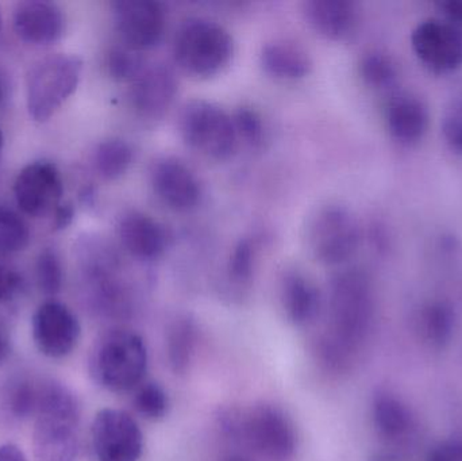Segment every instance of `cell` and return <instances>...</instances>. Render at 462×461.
I'll return each instance as SVG.
<instances>
[{"label":"cell","instance_id":"cell-29","mask_svg":"<svg viewBox=\"0 0 462 461\" xmlns=\"http://www.w3.org/2000/svg\"><path fill=\"white\" fill-rule=\"evenodd\" d=\"M134 406L141 416L151 421H159L170 410V397L159 383L149 382L138 389Z\"/></svg>","mask_w":462,"mask_h":461},{"label":"cell","instance_id":"cell-33","mask_svg":"<svg viewBox=\"0 0 462 461\" xmlns=\"http://www.w3.org/2000/svg\"><path fill=\"white\" fill-rule=\"evenodd\" d=\"M255 248L249 238H244L233 249L229 262L230 278L236 283H245L254 271Z\"/></svg>","mask_w":462,"mask_h":461},{"label":"cell","instance_id":"cell-5","mask_svg":"<svg viewBox=\"0 0 462 461\" xmlns=\"http://www.w3.org/2000/svg\"><path fill=\"white\" fill-rule=\"evenodd\" d=\"M331 321L336 346L352 348L368 332L374 316L371 281L358 270L338 273L331 281Z\"/></svg>","mask_w":462,"mask_h":461},{"label":"cell","instance_id":"cell-34","mask_svg":"<svg viewBox=\"0 0 462 461\" xmlns=\"http://www.w3.org/2000/svg\"><path fill=\"white\" fill-rule=\"evenodd\" d=\"M442 137L453 153L462 156V108L452 103L441 122Z\"/></svg>","mask_w":462,"mask_h":461},{"label":"cell","instance_id":"cell-43","mask_svg":"<svg viewBox=\"0 0 462 461\" xmlns=\"http://www.w3.org/2000/svg\"><path fill=\"white\" fill-rule=\"evenodd\" d=\"M456 105L460 106L462 108V92L460 94V97H457V99L455 100Z\"/></svg>","mask_w":462,"mask_h":461},{"label":"cell","instance_id":"cell-2","mask_svg":"<svg viewBox=\"0 0 462 461\" xmlns=\"http://www.w3.org/2000/svg\"><path fill=\"white\" fill-rule=\"evenodd\" d=\"M92 381L110 392H127L143 383L148 371V348L134 330L116 327L103 333L88 359Z\"/></svg>","mask_w":462,"mask_h":461},{"label":"cell","instance_id":"cell-4","mask_svg":"<svg viewBox=\"0 0 462 461\" xmlns=\"http://www.w3.org/2000/svg\"><path fill=\"white\" fill-rule=\"evenodd\" d=\"M83 60L57 53L38 60L27 75V110L35 122H46L78 88Z\"/></svg>","mask_w":462,"mask_h":461},{"label":"cell","instance_id":"cell-11","mask_svg":"<svg viewBox=\"0 0 462 461\" xmlns=\"http://www.w3.org/2000/svg\"><path fill=\"white\" fill-rule=\"evenodd\" d=\"M80 336V322L67 305L46 300L38 306L32 318V337L41 355L64 359L75 351Z\"/></svg>","mask_w":462,"mask_h":461},{"label":"cell","instance_id":"cell-18","mask_svg":"<svg viewBox=\"0 0 462 461\" xmlns=\"http://www.w3.org/2000/svg\"><path fill=\"white\" fill-rule=\"evenodd\" d=\"M118 237L126 252L143 262L159 259L170 241L165 227L140 211H130L122 217L118 225Z\"/></svg>","mask_w":462,"mask_h":461},{"label":"cell","instance_id":"cell-13","mask_svg":"<svg viewBox=\"0 0 462 461\" xmlns=\"http://www.w3.org/2000/svg\"><path fill=\"white\" fill-rule=\"evenodd\" d=\"M16 205L30 217L53 214L62 203L64 183L59 168L51 161L26 165L14 184Z\"/></svg>","mask_w":462,"mask_h":461},{"label":"cell","instance_id":"cell-45","mask_svg":"<svg viewBox=\"0 0 462 461\" xmlns=\"http://www.w3.org/2000/svg\"><path fill=\"white\" fill-rule=\"evenodd\" d=\"M0 27H2V15H0Z\"/></svg>","mask_w":462,"mask_h":461},{"label":"cell","instance_id":"cell-42","mask_svg":"<svg viewBox=\"0 0 462 461\" xmlns=\"http://www.w3.org/2000/svg\"><path fill=\"white\" fill-rule=\"evenodd\" d=\"M3 143H5V138H3L2 129H0V153H2Z\"/></svg>","mask_w":462,"mask_h":461},{"label":"cell","instance_id":"cell-26","mask_svg":"<svg viewBox=\"0 0 462 461\" xmlns=\"http://www.w3.org/2000/svg\"><path fill=\"white\" fill-rule=\"evenodd\" d=\"M194 348V324L187 318L179 319L172 325L168 336V356L176 373H186L191 363Z\"/></svg>","mask_w":462,"mask_h":461},{"label":"cell","instance_id":"cell-19","mask_svg":"<svg viewBox=\"0 0 462 461\" xmlns=\"http://www.w3.org/2000/svg\"><path fill=\"white\" fill-rule=\"evenodd\" d=\"M303 13L318 34L337 42L352 38L360 24L357 5L349 0H310Z\"/></svg>","mask_w":462,"mask_h":461},{"label":"cell","instance_id":"cell-14","mask_svg":"<svg viewBox=\"0 0 462 461\" xmlns=\"http://www.w3.org/2000/svg\"><path fill=\"white\" fill-rule=\"evenodd\" d=\"M154 194L171 210L187 213L202 199V187L195 173L175 157L157 160L151 170Z\"/></svg>","mask_w":462,"mask_h":461},{"label":"cell","instance_id":"cell-41","mask_svg":"<svg viewBox=\"0 0 462 461\" xmlns=\"http://www.w3.org/2000/svg\"><path fill=\"white\" fill-rule=\"evenodd\" d=\"M5 83H3L2 78H0V102H2L3 99H5Z\"/></svg>","mask_w":462,"mask_h":461},{"label":"cell","instance_id":"cell-8","mask_svg":"<svg viewBox=\"0 0 462 461\" xmlns=\"http://www.w3.org/2000/svg\"><path fill=\"white\" fill-rule=\"evenodd\" d=\"M309 243L318 262L326 265L342 264L352 259L360 246V224L349 208L326 206L312 218Z\"/></svg>","mask_w":462,"mask_h":461},{"label":"cell","instance_id":"cell-9","mask_svg":"<svg viewBox=\"0 0 462 461\" xmlns=\"http://www.w3.org/2000/svg\"><path fill=\"white\" fill-rule=\"evenodd\" d=\"M91 438L99 461H138L143 455V430L125 410L106 408L97 411Z\"/></svg>","mask_w":462,"mask_h":461},{"label":"cell","instance_id":"cell-21","mask_svg":"<svg viewBox=\"0 0 462 461\" xmlns=\"http://www.w3.org/2000/svg\"><path fill=\"white\" fill-rule=\"evenodd\" d=\"M261 67L277 80H299L312 69L309 54L288 42H271L263 46L260 54Z\"/></svg>","mask_w":462,"mask_h":461},{"label":"cell","instance_id":"cell-1","mask_svg":"<svg viewBox=\"0 0 462 461\" xmlns=\"http://www.w3.org/2000/svg\"><path fill=\"white\" fill-rule=\"evenodd\" d=\"M80 403L67 386L49 382L40 387L32 451L37 461H75L79 454Z\"/></svg>","mask_w":462,"mask_h":461},{"label":"cell","instance_id":"cell-35","mask_svg":"<svg viewBox=\"0 0 462 461\" xmlns=\"http://www.w3.org/2000/svg\"><path fill=\"white\" fill-rule=\"evenodd\" d=\"M23 290V278L10 265L0 263V303L15 300Z\"/></svg>","mask_w":462,"mask_h":461},{"label":"cell","instance_id":"cell-27","mask_svg":"<svg viewBox=\"0 0 462 461\" xmlns=\"http://www.w3.org/2000/svg\"><path fill=\"white\" fill-rule=\"evenodd\" d=\"M30 241L29 225L13 208L0 206V254L23 251Z\"/></svg>","mask_w":462,"mask_h":461},{"label":"cell","instance_id":"cell-40","mask_svg":"<svg viewBox=\"0 0 462 461\" xmlns=\"http://www.w3.org/2000/svg\"><path fill=\"white\" fill-rule=\"evenodd\" d=\"M0 461H27V457L15 444H3L0 446Z\"/></svg>","mask_w":462,"mask_h":461},{"label":"cell","instance_id":"cell-15","mask_svg":"<svg viewBox=\"0 0 462 461\" xmlns=\"http://www.w3.org/2000/svg\"><path fill=\"white\" fill-rule=\"evenodd\" d=\"M179 83L175 72L164 64L146 65L130 83V102L146 118H160L175 102Z\"/></svg>","mask_w":462,"mask_h":461},{"label":"cell","instance_id":"cell-32","mask_svg":"<svg viewBox=\"0 0 462 461\" xmlns=\"http://www.w3.org/2000/svg\"><path fill=\"white\" fill-rule=\"evenodd\" d=\"M40 387L29 382H19L8 394V408L16 419H29L37 414Z\"/></svg>","mask_w":462,"mask_h":461},{"label":"cell","instance_id":"cell-7","mask_svg":"<svg viewBox=\"0 0 462 461\" xmlns=\"http://www.w3.org/2000/svg\"><path fill=\"white\" fill-rule=\"evenodd\" d=\"M179 132L189 148L214 160L229 159L238 143L233 116L203 99L186 103L179 116Z\"/></svg>","mask_w":462,"mask_h":461},{"label":"cell","instance_id":"cell-3","mask_svg":"<svg viewBox=\"0 0 462 461\" xmlns=\"http://www.w3.org/2000/svg\"><path fill=\"white\" fill-rule=\"evenodd\" d=\"M173 56L189 75L213 78L230 64L234 40L222 24L210 19L191 18L176 32Z\"/></svg>","mask_w":462,"mask_h":461},{"label":"cell","instance_id":"cell-36","mask_svg":"<svg viewBox=\"0 0 462 461\" xmlns=\"http://www.w3.org/2000/svg\"><path fill=\"white\" fill-rule=\"evenodd\" d=\"M428 461H462L461 441H448V443L439 444L429 455Z\"/></svg>","mask_w":462,"mask_h":461},{"label":"cell","instance_id":"cell-20","mask_svg":"<svg viewBox=\"0 0 462 461\" xmlns=\"http://www.w3.org/2000/svg\"><path fill=\"white\" fill-rule=\"evenodd\" d=\"M282 302L292 324H310L317 317L320 295L317 286L300 272H287L282 281Z\"/></svg>","mask_w":462,"mask_h":461},{"label":"cell","instance_id":"cell-44","mask_svg":"<svg viewBox=\"0 0 462 461\" xmlns=\"http://www.w3.org/2000/svg\"><path fill=\"white\" fill-rule=\"evenodd\" d=\"M226 461H245L244 459H238V457H234V459H229Z\"/></svg>","mask_w":462,"mask_h":461},{"label":"cell","instance_id":"cell-25","mask_svg":"<svg viewBox=\"0 0 462 461\" xmlns=\"http://www.w3.org/2000/svg\"><path fill=\"white\" fill-rule=\"evenodd\" d=\"M360 75L364 83L377 91H387L398 83V67L387 54L372 51L360 62Z\"/></svg>","mask_w":462,"mask_h":461},{"label":"cell","instance_id":"cell-6","mask_svg":"<svg viewBox=\"0 0 462 461\" xmlns=\"http://www.w3.org/2000/svg\"><path fill=\"white\" fill-rule=\"evenodd\" d=\"M227 428L241 436L263 459L290 461L295 455V427L276 406H254L242 414L229 416Z\"/></svg>","mask_w":462,"mask_h":461},{"label":"cell","instance_id":"cell-23","mask_svg":"<svg viewBox=\"0 0 462 461\" xmlns=\"http://www.w3.org/2000/svg\"><path fill=\"white\" fill-rule=\"evenodd\" d=\"M455 310L444 300H434L423 306L417 319L420 340L433 348H441L449 343L455 330Z\"/></svg>","mask_w":462,"mask_h":461},{"label":"cell","instance_id":"cell-10","mask_svg":"<svg viewBox=\"0 0 462 461\" xmlns=\"http://www.w3.org/2000/svg\"><path fill=\"white\" fill-rule=\"evenodd\" d=\"M411 48L423 67L437 75L462 67V30L442 18H429L415 26Z\"/></svg>","mask_w":462,"mask_h":461},{"label":"cell","instance_id":"cell-17","mask_svg":"<svg viewBox=\"0 0 462 461\" xmlns=\"http://www.w3.org/2000/svg\"><path fill=\"white\" fill-rule=\"evenodd\" d=\"M385 126L396 143L414 145L423 140L430 124L428 105L417 95L396 92L385 106Z\"/></svg>","mask_w":462,"mask_h":461},{"label":"cell","instance_id":"cell-30","mask_svg":"<svg viewBox=\"0 0 462 461\" xmlns=\"http://www.w3.org/2000/svg\"><path fill=\"white\" fill-rule=\"evenodd\" d=\"M37 283L41 291L48 297L59 294L64 281V270L61 260L53 249H45L41 252L35 265Z\"/></svg>","mask_w":462,"mask_h":461},{"label":"cell","instance_id":"cell-38","mask_svg":"<svg viewBox=\"0 0 462 461\" xmlns=\"http://www.w3.org/2000/svg\"><path fill=\"white\" fill-rule=\"evenodd\" d=\"M53 218L54 229L62 230L69 226L75 218V207L72 203H61L54 211Z\"/></svg>","mask_w":462,"mask_h":461},{"label":"cell","instance_id":"cell-12","mask_svg":"<svg viewBox=\"0 0 462 461\" xmlns=\"http://www.w3.org/2000/svg\"><path fill=\"white\" fill-rule=\"evenodd\" d=\"M114 22L122 45L137 51L162 42L167 29L164 7L154 0H121L113 5Z\"/></svg>","mask_w":462,"mask_h":461},{"label":"cell","instance_id":"cell-28","mask_svg":"<svg viewBox=\"0 0 462 461\" xmlns=\"http://www.w3.org/2000/svg\"><path fill=\"white\" fill-rule=\"evenodd\" d=\"M106 64L114 80L127 83H132L146 67L145 59L141 51L125 45L114 46L107 53Z\"/></svg>","mask_w":462,"mask_h":461},{"label":"cell","instance_id":"cell-37","mask_svg":"<svg viewBox=\"0 0 462 461\" xmlns=\"http://www.w3.org/2000/svg\"><path fill=\"white\" fill-rule=\"evenodd\" d=\"M437 8L442 14V19L462 30V0H441L437 3Z\"/></svg>","mask_w":462,"mask_h":461},{"label":"cell","instance_id":"cell-31","mask_svg":"<svg viewBox=\"0 0 462 461\" xmlns=\"http://www.w3.org/2000/svg\"><path fill=\"white\" fill-rule=\"evenodd\" d=\"M233 121L238 138H242L252 148L263 145L265 140V126L257 111L250 107L238 108L233 115Z\"/></svg>","mask_w":462,"mask_h":461},{"label":"cell","instance_id":"cell-24","mask_svg":"<svg viewBox=\"0 0 462 461\" xmlns=\"http://www.w3.org/2000/svg\"><path fill=\"white\" fill-rule=\"evenodd\" d=\"M134 153L132 146L121 138L103 141L95 151V167L106 180H116L129 171Z\"/></svg>","mask_w":462,"mask_h":461},{"label":"cell","instance_id":"cell-22","mask_svg":"<svg viewBox=\"0 0 462 461\" xmlns=\"http://www.w3.org/2000/svg\"><path fill=\"white\" fill-rule=\"evenodd\" d=\"M372 417L379 435L391 441L406 438L414 427L411 411L399 398L388 392H379L374 395Z\"/></svg>","mask_w":462,"mask_h":461},{"label":"cell","instance_id":"cell-16","mask_svg":"<svg viewBox=\"0 0 462 461\" xmlns=\"http://www.w3.org/2000/svg\"><path fill=\"white\" fill-rule=\"evenodd\" d=\"M67 29L64 13L59 5L42 0H30L16 5L14 30L23 42L51 46L59 42Z\"/></svg>","mask_w":462,"mask_h":461},{"label":"cell","instance_id":"cell-39","mask_svg":"<svg viewBox=\"0 0 462 461\" xmlns=\"http://www.w3.org/2000/svg\"><path fill=\"white\" fill-rule=\"evenodd\" d=\"M11 355V336L7 325L0 319V365L7 362Z\"/></svg>","mask_w":462,"mask_h":461}]
</instances>
